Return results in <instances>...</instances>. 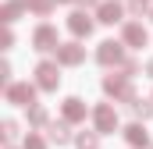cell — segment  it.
<instances>
[{
    "label": "cell",
    "instance_id": "1",
    "mask_svg": "<svg viewBox=\"0 0 153 149\" xmlns=\"http://www.w3.org/2000/svg\"><path fill=\"white\" fill-rule=\"evenodd\" d=\"M7 103H18V107H32V103H36V89H32L29 82L7 85Z\"/></svg>",
    "mask_w": 153,
    "mask_h": 149
},
{
    "label": "cell",
    "instance_id": "2",
    "mask_svg": "<svg viewBox=\"0 0 153 149\" xmlns=\"http://www.w3.org/2000/svg\"><path fill=\"white\" fill-rule=\"evenodd\" d=\"M32 46H36L39 53H46V50H57V29L53 25H39L36 36H32Z\"/></svg>",
    "mask_w": 153,
    "mask_h": 149
},
{
    "label": "cell",
    "instance_id": "3",
    "mask_svg": "<svg viewBox=\"0 0 153 149\" xmlns=\"http://www.w3.org/2000/svg\"><path fill=\"white\" fill-rule=\"evenodd\" d=\"M100 64H125V50L121 43H100Z\"/></svg>",
    "mask_w": 153,
    "mask_h": 149
},
{
    "label": "cell",
    "instance_id": "4",
    "mask_svg": "<svg viewBox=\"0 0 153 149\" xmlns=\"http://www.w3.org/2000/svg\"><path fill=\"white\" fill-rule=\"evenodd\" d=\"M39 74V89H57V82H61V74H57V64H50V60H43L36 68Z\"/></svg>",
    "mask_w": 153,
    "mask_h": 149
},
{
    "label": "cell",
    "instance_id": "5",
    "mask_svg": "<svg viewBox=\"0 0 153 149\" xmlns=\"http://www.w3.org/2000/svg\"><path fill=\"white\" fill-rule=\"evenodd\" d=\"M68 29H71L75 36H89V32H93V18H89L85 11H75V14L68 18Z\"/></svg>",
    "mask_w": 153,
    "mask_h": 149
},
{
    "label": "cell",
    "instance_id": "6",
    "mask_svg": "<svg viewBox=\"0 0 153 149\" xmlns=\"http://www.w3.org/2000/svg\"><path fill=\"white\" fill-rule=\"evenodd\" d=\"M96 128H100L103 135H107V131H114V128H117V114L111 110L107 103H103V107H96Z\"/></svg>",
    "mask_w": 153,
    "mask_h": 149
},
{
    "label": "cell",
    "instance_id": "7",
    "mask_svg": "<svg viewBox=\"0 0 153 149\" xmlns=\"http://www.w3.org/2000/svg\"><path fill=\"white\" fill-rule=\"evenodd\" d=\"M82 57H85V50H82L78 43H68V46L57 50V60H61V64H82Z\"/></svg>",
    "mask_w": 153,
    "mask_h": 149
},
{
    "label": "cell",
    "instance_id": "8",
    "mask_svg": "<svg viewBox=\"0 0 153 149\" xmlns=\"http://www.w3.org/2000/svg\"><path fill=\"white\" fill-rule=\"evenodd\" d=\"M125 43H128V46H146V29H143L139 21L125 25Z\"/></svg>",
    "mask_w": 153,
    "mask_h": 149
},
{
    "label": "cell",
    "instance_id": "9",
    "mask_svg": "<svg viewBox=\"0 0 153 149\" xmlns=\"http://www.w3.org/2000/svg\"><path fill=\"white\" fill-rule=\"evenodd\" d=\"M100 21H103V25H114V21H121V4H114V0L100 4Z\"/></svg>",
    "mask_w": 153,
    "mask_h": 149
},
{
    "label": "cell",
    "instance_id": "10",
    "mask_svg": "<svg viewBox=\"0 0 153 149\" xmlns=\"http://www.w3.org/2000/svg\"><path fill=\"white\" fill-rule=\"evenodd\" d=\"M64 117H68V121H85V103L75 100V96L64 100Z\"/></svg>",
    "mask_w": 153,
    "mask_h": 149
},
{
    "label": "cell",
    "instance_id": "11",
    "mask_svg": "<svg viewBox=\"0 0 153 149\" xmlns=\"http://www.w3.org/2000/svg\"><path fill=\"white\" fill-rule=\"evenodd\" d=\"M125 139H128V146H135V149L150 142V135L143 131V124H128V128H125Z\"/></svg>",
    "mask_w": 153,
    "mask_h": 149
},
{
    "label": "cell",
    "instance_id": "12",
    "mask_svg": "<svg viewBox=\"0 0 153 149\" xmlns=\"http://www.w3.org/2000/svg\"><path fill=\"white\" fill-rule=\"evenodd\" d=\"M25 7H29V0H7V4H4V11H0V18H4V21H14Z\"/></svg>",
    "mask_w": 153,
    "mask_h": 149
},
{
    "label": "cell",
    "instance_id": "13",
    "mask_svg": "<svg viewBox=\"0 0 153 149\" xmlns=\"http://www.w3.org/2000/svg\"><path fill=\"white\" fill-rule=\"evenodd\" d=\"M50 139H53L57 146H64V142H71V131H68V124H50Z\"/></svg>",
    "mask_w": 153,
    "mask_h": 149
},
{
    "label": "cell",
    "instance_id": "14",
    "mask_svg": "<svg viewBox=\"0 0 153 149\" xmlns=\"http://www.w3.org/2000/svg\"><path fill=\"white\" fill-rule=\"evenodd\" d=\"M132 114H135V117H143V121H150V117H153V103L135 100V103H132Z\"/></svg>",
    "mask_w": 153,
    "mask_h": 149
},
{
    "label": "cell",
    "instance_id": "15",
    "mask_svg": "<svg viewBox=\"0 0 153 149\" xmlns=\"http://www.w3.org/2000/svg\"><path fill=\"white\" fill-rule=\"evenodd\" d=\"M29 124L43 128V124H46V110H43V107H32V110H29Z\"/></svg>",
    "mask_w": 153,
    "mask_h": 149
},
{
    "label": "cell",
    "instance_id": "16",
    "mask_svg": "<svg viewBox=\"0 0 153 149\" xmlns=\"http://www.w3.org/2000/svg\"><path fill=\"white\" fill-rule=\"evenodd\" d=\"M29 7H32L36 14H50V7H53V0H29Z\"/></svg>",
    "mask_w": 153,
    "mask_h": 149
},
{
    "label": "cell",
    "instance_id": "17",
    "mask_svg": "<svg viewBox=\"0 0 153 149\" xmlns=\"http://www.w3.org/2000/svg\"><path fill=\"white\" fill-rule=\"evenodd\" d=\"M75 142H78L82 149H96V135H89V131H82V135H78Z\"/></svg>",
    "mask_w": 153,
    "mask_h": 149
},
{
    "label": "cell",
    "instance_id": "18",
    "mask_svg": "<svg viewBox=\"0 0 153 149\" xmlns=\"http://www.w3.org/2000/svg\"><path fill=\"white\" fill-rule=\"evenodd\" d=\"M128 11L132 14H143V11H150V0H128Z\"/></svg>",
    "mask_w": 153,
    "mask_h": 149
},
{
    "label": "cell",
    "instance_id": "19",
    "mask_svg": "<svg viewBox=\"0 0 153 149\" xmlns=\"http://www.w3.org/2000/svg\"><path fill=\"white\" fill-rule=\"evenodd\" d=\"M25 149H46V142H43L39 135H29V139H25Z\"/></svg>",
    "mask_w": 153,
    "mask_h": 149
},
{
    "label": "cell",
    "instance_id": "20",
    "mask_svg": "<svg viewBox=\"0 0 153 149\" xmlns=\"http://www.w3.org/2000/svg\"><path fill=\"white\" fill-rule=\"evenodd\" d=\"M14 131H18V128H14V121H7V124H4V139L11 142V139H14Z\"/></svg>",
    "mask_w": 153,
    "mask_h": 149
},
{
    "label": "cell",
    "instance_id": "21",
    "mask_svg": "<svg viewBox=\"0 0 153 149\" xmlns=\"http://www.w3.org/2000/svg\"><path fill=\"white\" fill-rule=\"evenodd\" d=\"M75 4H82V7H93V4H96V0H75Z\"/></svg>",
    "mask_w": 153,
    "mask_h": 149
},
{
    "label": "cell",
    "instance_id": "22",
    "mask_svg": "<svg viewBox=\"0 0 153 149\" xmlns=\"http://www.w3.org/2000/svg\"><path fill=\"white\" fill-rule=\"evenodd\" d=\"M150 74H153V60H150Z\"/></svg>",
    "mask_w": 153,
    "mask_h": 149
}]
</instances>
